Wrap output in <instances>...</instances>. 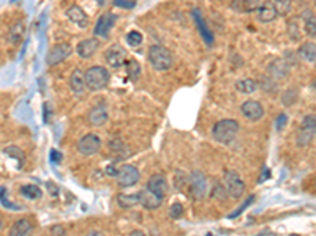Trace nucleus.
I'll use <instances>...</instances> for the list:
<instances>
[{"label": "nucleus", "mask_w": 316, "mask_h": 236, "mask_svg": "<svg viewBox=\"0 0 316 236\" xmlns=\"http://www.w3.org/2000/svg\"><path fill=\"white\" fill-rule=\"evenodd\" d=\"M147 57H149L151 65L158 71H166V70H170L173 67V55H171L170 49H166L161 45L151 46Z\"/></svg>", "instance_id": "obj_2"}, {"label": "nucleus", "mask_w": 316, "mask_h": 236, "mask_svg": "<svg viewBox=\"0 0 316 236\" xmlns=\"http://www.w3.org/2000/svg\"><path fill=\"white\" fill-rule=\"evenodd\" d=\"M5 196H7V189H5V187H0V200L5 199Z\"/></svg>", "instance_id": "obj_49"}, {"label": "nucleus", "mask_w": 316, "mask_h": 236, "mask_svg": "<svg viewBox=\"0 0 316 236\" xmlns=\"http://www.w3.org/2000/svg\"><path fill=\"white\" fill-rule=\"evenodd\" d=\"M170 216L173 218V219H180L182 216H183V206H182V203H174L173 206H171V209H170Z\"/></svg>", "instance_id": "obj_42"}, {"label": "nucleus", "mask_w": 316, "mask_h": 236, "mask_svg": "<svg viewBox=\"0 0 316 236\" xmlns=\"http://www.w3.org/2000/svg\"><path fill=\"white\" fill-rule=\"evenodd\" d=\"M4 153L11 156V158H14L17 161V164H19L17 165L19 168L24 165V153H23V149H21V148H17V146H7L4 149Z\"/></svg>", "instance_id": "obj_34"}, {"label": "nucleus", "mask_w": 316, "mask_h": 236, "mask_svg": "<svg viewBox=\"0 0 316 236\" xmlns=\"http://www.w3.org/2000/svg\"><path fill=\"white\" fill-rule=\"evenodd\" d=\"M52 236H63V234H65V230H63L60 225L59 227H52Z\"/></svg>", "instance_id": "obj_45"}, {"label": "nucleus", "mask_w": 316, "mask_h": 236, "mask_svg": "<svg viewBox=\"0 0 316 236\" xmlns=\"http://www.w3.org/2000/svg\"><path fill=\"white\" fill-rule=\"evenodd\" d=\"M272 7H273V10H275V13H277V16H286V14H289V11H291V2H283V0H277V2H272L270 4Z\"/></svg>", "instance_id": "obj_35"}, {"label": "nucleus", "mask_w": 316, "mask_h": 236, "mask_svg": "<svg viewBox=\"0 0 316 236\" xmlns=\"http://www.w3.org/2000/svg\"><path fill=\"white\" fill-rule=\"evenodd\" d=\"M33 225L29 219H19L10 228V236H32Z\"/></svg>", "instance_id": "obj_20"}, {"label": "nucleus", "mask_w": 316, "mask_h": 236, "mask_svg": "<svg viewBox=\"0 0 316 236\" xmlns=\"http://www.w3.org/2000/svg\"><path fill=\"white\" fill-rule=\"evenodd\" d=\"M104 58H106L108 65L111 68H120L123 63L126 61V51L122 46L114 45V46H111L106 51V55H104Z\"/></svg>", "instance_id": "obj_11"}, {"label": "nucleus", "mask_w": 316, "mask_h": 236, "mask_svg": "<svg viewBox=\"0 0 316 236\" xmlns=\"http://www.w3.org/2000/svg\"><path fill=\"white\" fill-rule=\"evenodd\" d=\"M71 55V46L68 42H59V45L52 46L51 51L48 52L46 57V63L49 67H55L59 63H62L63 60H67Z\"/></svg>", "instance_id": "obj_8"}, {"label": "nucleus", "mask_w": 316, "mask_h": 236, "mask_svg": "<svg viewBox=\"0 0 316 236\" xmlns=\"http://www.w3.org/2000/svg\"><path fill=\"white\" fill-rule=\"evenodd\" d=\"M239 121L237 120H233V118H225V120H220L214 124L212 127V136L214 139L218 142V143H223V145H229L233 142L239 133Z\"/></svg>", "instance_id": "obj_1"}, {"label": "nucleus", "mask_w": 316, "mask_h": 236, "mask_svg": "<svg viewBox=\"0 0 316 236\" xmlns=\"http://www.w3.org/2000/svg\"><path fill=\"white\" fill-rule=\"evenodd\" d=\"M298 54L305 61H316V45L313 41H307L299 48Z\"/></svg>", "instance_id": "obj_25"}, {"label": "nucleus", "mask_w": 316, "mask_h": 236, "mask_svg": "<svg viewBox=\"0 0 316 236\" xmlns=\"http://www.w3.org/2000/svg\"><path fill=\"white\" fill-rule=\"evenodd\" d=\"M311 139H313V134H310L308 131L299 130V133H298V136H296V143H298L299 146H305V145H308V143L311 142Z\"/></svg>", "instance_id": "obj_41"}, {"label": "nucleus", "mask_w": 316, "mask_h": 236, "mask_svg": "<svg viewBox=\"0 0 316 236\" xmlns=\"http://www.w3.org/2000/svg\"><path fill=\"white\" fill-rule=\"evenodd\" d=\"M210 196H212V199H215V200H220V202L223 200L225 202L228 199V190L220 181H215L212 190H210Z\"/></svg>", "instance_id": "obj_33"}, {"label": "nucleus", "mask_w": 316, "mask_h": 236, "mask_svg": "<svg viewBox=\"0 0 316 236\" xmlns=\"http://www.w3.org/2000/svg\"><path fill=\"white\" fill-rule=\"evenodd\" d=\"M139 203V192L138 194H120L117 196V205L120 208H132Z\"/></svg>", "instance_id": "obj_29"}, {"label": "nucleus", "mask_w": 316, "mask_h": 236, "mask_svg": "<svg viewBox=\"0 0 316 236\" xmlns=\"http://www.w3.org/2000/svg\"><path fill=\"white\" fill-rule=\"evenodd\" d=\"M98 49H100V39H97V38L82 39L76 46V52L81 58H90Z\"/></svg>", "instance_id": "obj_13"}, {"label": "nucleus", "mask_w": 316, "mask_h": 236, "mask_svg": "<svg viewBox=\"0 0 316 236\" xmlns=\"http://www.w3.org/2000/svg\"><path fill=\"white\" fill-rule=\"evenodd\" d=\"M51 161L52 162H60L62 161V155L59 152H55V149H52V152H51Z\"/></svg>", "instance_id": "obj_46"}, {"label": "nucleus", "mask_w": 316, "mask_h": 236, "mask_svg": "<svg viewBox=\"0 0 316 236\" xmlns=\"http://www.w3.org/2000/svg\"><path fill=\"white\" fill-rule=\"evenodd\" d=\"M76 148H78V153H81L82 156H94L101 149V139L100 136L89 133L79 139Z\"/></svg>", "instance_id": "obj_5"}, {"label": "nucleus", "mask_w": 316, "mask_h": 236, "mask_svg": "<svg viewBox=\"0 0 316 236\" xmlns=\"http://www.w3.org/2000/svg\"><path fill=\"white\" fill-rule=\"evenodd\" d=\"M125 70H126V76H128L132 80H136L139 76H141V67L136 60H128L125 65Z\"/></svg>", "instance_id": "obj_32"}, {"label": "nucleus", "mask_w": 316, "mask_h": 236, "mask_svg": "<svg viewBox=\"0 0 316 236\" xmlns=\"http://www.w3.org/2000/svg\"><path fill=\"white\" fill-rule=\"evenodd\" d=\"M288 35L292 41H299L301 39V30H299V19L292 17L288 20Z\"/></svg>", "instance_id": "obj_31"}, {"label": "nucleus", "mask_w": 316, "mask_h": 236, "mask_svg": "<svg viewBox=\"0 0 316 236\" xmlns=\"http://www.w3.org/2000/svg\"><path fill=\"white\" fill-rule=\"evenodd\" d=\"M206 236H212V234H210V233H207V234H206Z\"/></svg>", "instance_id": "obj_53"}, {"label": "nucleus", "mask_w": 316, "mask_h": 236, "mask_svg": "<svg viewBox=\"0 0 316 236\" xmlns=\"http://www.w3.org/2000/svg\"><path fill=\"white\" fill-rule=\"evenodd\" d=\"M256 83H258V87H259L261 90H264L266 93L275 95V93L278 92V82L273 80L272 77H269L267 74H266V76H261Z\"/></svg>", "instance_id": "obj_26"}, {"label": "nucleus", "mask_w": 316, "mask_h": 236, "mask_svg": "<svg viewBox=\"0 0 316 236\" xmlns=\"http://www.w3.org/2000/svg\"><path fill=\"white\" fill-rule=\"evenodd\" d=\"M24 33H26V23L23 19H17L11 24L10 30H8V39L11 45H19L21 41L24 38Z\"/></svg>", "instance_id": "obj_19"}, {"label": "nucleus", "mask_w": 316, "mask_h": 236, "mask_svg": "<svg viewBox=\"0 0 316 236\" xmlns=\"http://www.w3.org/2000/svg\"><path fill=\"white\" fill-rule=\"evenodd\" d=\"M114 7L132 10V8L136 7V2H133V0H114Z\"/></svg>", "instance_id": "obj_43"}, {"label": "nucleus", "mask_w": 316, "mask_h": 236, "mask_svg": "<svg viewBox=\"0 0 316 236\" xmlns=\"http://www.w3.org/2000/svg\"><path fill=\"white\" fill-rule=\"evenodd\" d=\"M286 123H288V115H286V114H280V115H278V118H277V123H275L277 130H278V131H280V130H283Z\"/></svg>", "instance_id": "obj_44"}, {"label": "nucleus", "mask_w": 316, "mask_h": 236, "mask_svg": "<svg viewBox=\"0 0 316 236\" xmlns=\"http://www.w3.org/2000/svg\"><path fill=\"white\" fill-rule=\"evenodd\" d=\"M193 17H195V20H196V26H198V29H199V32H201V35H202V38H204V41L207 42V45H212V42H214V35H212V32L209 30L204 17L201 16V11H199V10H193Z\"/></svg>", "instance_id": "obj_22"}, {"label": "nucleus", "mask_w": 316, "mask_h": 236, "mask_svg": "<svg viewBox=\"0 0 316 236\" xmlns=\"http://www.w3.org/2000/svg\"><path fill=\"white\" fill-rule=\"evenodd\" d=\"M86 236H104V234H103L101 231H98V230H92V231H89Z\"/></svg>", "instance_id": "obj_48"}, {"label": "nucleus", "mask_w": 316, "mask_h": 236, "mask_svg": "<svg viewBox=\"0 0 316 236\" xmlns=\"http://www.w3.org/2000/svg\"><path fill=\"white\" fill-rule=\"evenodd\" d=\"M253 202H255V196H250V197H248V199H247V200H245V202H244V203H242V205H240L236 211L231 212L228 218H229V219H236V218H239L240 214H242V212H244V211H245V209H247V208H248Z\"/></svg>", "instance_id": "obj_38"}, {"label": "nucleus", "mask_w": 316, "mask_h": 236, "mask_svg": "<svg viewBox=\"0 0 316 236\" xmlns=\"http://www.w3.org/2000/svg\"><path fill=\"white\" fill-rule=\"evenodd\" d=\"M256 17H258L259 23L269 24V23H272V20L277 19V13H275V10H273V7H272L270 4H264V5L256 11Z\"/></svg>", "instance_id": "obj_24"}, {"label": "nucleus", "mask_w": 316, "mask_h": 236, "mask_svg": "<svg viewBox=\"0 0 316 236\" xmlns=\"http://www.w3.org/2000/svg\"><path fill=\"white\" fill-rule=\"evenodd\" d=\"M289 74V63L285 58H273L267 65V76L273 80L285 79Z\"/></svg>", "instance_id": "obj_10"}, {"label": "nucleus", "mask_w": 316, "mask_h": 236, "mask_svg": "<svg viewBox=\"0 0 316 236\" xmlns=\"http://www.w3.org/2000/svg\"><path fill=\"white\" fill-rule=\"evenodd\" d=\"M267 177H269V170H267V168H264V175H263V178H261L259 181H264V180H267Z\"/></svg>", "instance_id": "obj_51"}, {"label": "nucleus", "mask_w": 316, "mask_h": 236, "mask_svg": "<svg viewBox=\"0 0 316 236\" xmlns=\"http://www.w3.org/2000/svg\"><path fill=\"white\" fill-rule=\"evenodd\" d=\"M109 146H111V152L116 155L117 159H125V158H128V156H130V149H128V146H126L120 139H114V140H111Z\"/></svg>", "instance_id": "obj_27"}, {"label": "nucleus", "mask_w": 316, "mask_h": 236, "mask_svg": "<svg viewBox=\"0 0 316 236\" xmlns=\"http://www.w3.org/2000/svg\"><path fill=\"white\" fill-rule=\"evenodd\" d=\"M126 42H128L130 46L136 48L142 42V35L138 30H132V32H128V35H126Z\"/></svg>", "instance_id": "obj_39"}, {"label": "nucleus", "mask_w": 316, "mask_h": 236, "mask_svg": "<svg viewBox=\"0 0 316 236\" xmlns=\"http://www.w3.org/2000/svg\"><path fill=\"white\" fill-rule=\"evenodd\" d=\"M301 130L308 131L310 134L316 136V115H307V117L302 120Z\"/></svg>", "instance_id": "obj_36"}, {"label": "nucleus", "mask_w": 316, "mask_h": 236, "mask_svg": "<svg viewBox=\"0 0 316 236\" xmlns=\"http://www.w3.org/2000/svg\"><path fill=\"white\" fill-rule=\"evenodd\" d=\"M21 196L29 199V200H35V199H40L41 196H43V192H41V189L35 184H24L23 187H21Z\"/></svg>", "instance_id": "obj_30"}, {"label": "nucleus", "mask_w": 316, "mask_h": 236, "mask_svg": "<svg viewBox=\"0 0 316 236\" xmlns=\"http://www.w3.org/2000/svg\"><path fill=\"white\" fill-rule=\"evenodd\" d=\"M298 101V90L296 89H288L285 90L283 96H282V104L283 105H292Z\"/></svg>", "instance_id": "obj_37"}, {"label": "nucleus", "mask_w": 316, "mask_h": 236, "mask_svg": "<svg viewBox=\"0 0 316 236\" xmlns=\"http://www.w3.org/2000/svg\"><path fill=\"white\" fill-rule=\"evenodd\" d=\"M67 17L71 20L73 24H76L79 29H87L90 20H89V16L86 14V11H84L79 5H71L67 11H65Z\"/></svg>", "instance_id": "obj_12"}, {"label": "nucleus", "mask_w": 316, "mask_h": 236, "mask_svg": "<svg viewBox=\"0 0 316 236\" xmlns=\"http://www.w3.org/2000/svg\"><path fill=\"white\" fill-rule=\"evenodd\" d=\"M301 19L304 20L305 33L310 36H316V16H314V13L310 10H304L301 14Z\"/></svg>", "instance_id": "obj_23"}, {"label": "nucleus", "mask_w": 316, "mask_h": 236, "mask_svg": "<svg viewBox=\"0 0 316 236\" xmlns=\"http://www.w3.org/2000/svg\"><path fill=\"white\" fill-rule=\"evenodd\" d=\"M116 178H117L119 186L132 187L139 181L141 175H139V170L135 165H120L116 171Z\"/></svg>", "instance_id": "obj_7"}, {"label": "nucleus", "mask_w": 316, "mask_h": 236, "mask_svg": "<svg viewBox=\"0 0 316 236\" xmlns=\"http://www.w3.org/2000/svg\"><path fill=\"white\" fill-rule=\"evenodd\" d=\"M188 190L195 199H204L207 194V180L202 171H192L188 177Z\"/></svg>", "instance_id": "obj_6"}, {"label": "nucleus", "mask_w": 316, "mask_h": 236, "mask_svg": "<svg viewBox=\"0 0 316 236\" xmlns=\"http://www.w3.org/2000/svg\"><path fill=\"white\" fill-rule=\"evenodd\" d=\"M0 202H2V205H4L5 208H10V209H21L19 206H16V205H13L11 202H8V200H7V197H5V199H2Z\"/></svg>", "instance_id": "obj_47"}, {"label": "nucleus", "mask_w": 316, "mask_h": 236, "mask_svg": "<svg viewBox=\"0 0 316 236\" xmlns=\"http://www.w3.org/2000/svg\"><path fill=\"white\" fill-rule=\"evenodd\" d=\"M70 87L75 95H82L86 92L87 85H86V73H82V70H75L70 76Z\"/></svg>", "instance_id": "obj_18"}, {"label": "nucleus", "mask_w": 316, "mask_h": 236, "mask_svg": "<svg viewBox=\"0 0 316 236\" xmlns=\"http://www.w3.org/2000/svg\"><path fill=\"white\" fill-rule=\"evenodd\" d=\"M263 5H264V2H258V0H248V2L239 0V2L231 4V8L237 13H256Z\"/></svg>", "instance_id": "obj_21"}, {"label": "nucleus", "mask_w": 316, "mask_h": 236, "mask_svg": "<svg viewBox=\"0 0 316 236\" xmlns=\"http://www.w3.org/2000/svg\"><path fill=\"white\" fill-rule=\"evenodd\" d=\"M258 89V83L256 80H253V79H240L236 82V90L239 93H245V95H251V93H255Z\"/></svg>", "instance_id": "obj_28"}, {"label": "nucleus", "mask_w": 316, "mask_h": 236, "mask_svg": "<svg viewBox=\"0 0 316 236\" xmlns=\"http://www.w3.org/2000/svg\"><path fill=\"white\" fill-rule=\"evenodd\" d=\"M117 16L114 13H104L98 17L97 26H95V35L98 36H108L109 30L113 29Z\"/></svg>", "instance_id": "obj_14"}, {"label": "nucleus", "mask_w": 316, "mask_h": 236, "mask_svg": "<svg viewBox=\"0 0 316 236\" xmlns=\"http://www.w3.org/2000/svg\"><path fill=\"white\" fill-rule=\"evenodd\" d=\"M108 118H109V115H108V109L104 104H98V105L92 107L89 115H87V120L92 126H103L108 121Z\"/></svg>", "instance_id": "obj_15"}, {"label": "nucleus", "mask_w": 316, "mask_h": 236, "mask_svg": "<svg viewBox=\"0 0 316 236\" xmlns=\"http://www.w3.org/2000/svg\"><path fill=\"white\" fill-rule=\"evenodd\" d=\"M225 183H226V190L228 196L233 199H240L245 192V183L240 178V175L236 170H226L225 171Z\"/></svg>", "instance_id": "obj_4"}, {"label": "nucleus", "mask_w": 316, "mask_h": 236, "mask_svg": "<svg viewBox=\"0 0 316 236\" xmlns=\"http://www.w3.org/2000/svg\"><path fill=\"white\" fill-rule=\"evenodd\" d=\"M147 190L154 192L155 196L158 197H163L166 196L168 192V181L163 175H154L149 178V181H147Z\"/></svg>", "instance_id": "obj_16"}, {"label": "nucleus", "mask_w": 316, "mask_h": 236, "mask_svg": "<svg viewBox=\"0 0 316 236\" xmlns=\"http://www.w3.org/2000/svg\"><path fill=\"white\" fill-rule=\"evenodd\" d=\"M163 200H164L163 197L155 196L154 192L147 190V189H144V190L139 192V203H141L145 209H157V208H160V206L163 205Z\"/></svg>", "instance_id": "obj_17"}, {"label": "nucleus", "mask_w": 316, "mask_h": 236, "mask_svg": "<svg viewBox=\"0 0 316 236\" xmlns=\"http://www.w3.org/2000/svg\"><path fill=\"white\" fill-rule=\"evenodd\" d=\"M240 112L242 115L250 120V121H258L264 117V107L261 102L255 101V99H247L245 102H242L240 105Z\"/></svg>", "instance_id": "obj_9"}, {"label": "nucleus", "mask_w": 316, "mask_h": 236, "mask_svg": "<svg viewBox=\"0 0 316 236\" xmlns=\"http://www.w3.org/2000/svg\"><path fill=\"white\" fill-rule=\"evenodd\" d=\"M174 184L177 187V190H185L188 189V177L182 171H177L176 174V178H174Z\"/></svg>", "instance_id": "obj_40"}, {"label": "nucleus", "mask_w": 316, "mask_h": 236, "mask_svg": "<svg viewBox=\"0 0 316 236\" xmlns=\"http://www.w3.org/2000/svg\"><path fill=\"white\" fill-rule=\"evenodd\" d=\"M2 227H4V224H2V221H0V230H2Z\"/></svg>", "instance_id": "obj_52"}, {"label": "nucleus", "mask_w": 316, "mask_h": 236, "mask_svg": "<svg viewBox=\"0 0 316 236\" xmlns=\"http://www.w3.org/2000/svg\"><path fill=\"white\" fill-rule=\"evenodd\" d=\"M130 236H145L142 231H139V230H135L133 233H130Z\"/></svg>", "instance_id": "obj_50"}, {"label": "nucleus", "mask_w": 316, "mask_h": 236, "mask_svg": "<svg viewBox=\"0 0 316 236\" xmlns=\"http://www.w3.org/2000/svg\"><path fill=\"white\" fill-rule=\"evenodd\" d=\"M109 71L103 67H92L86 71V85L89 90H103L109 83Z\"/></svg>", "instance_id": "obj_3"}]
</instances>
